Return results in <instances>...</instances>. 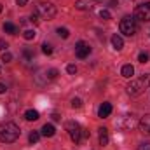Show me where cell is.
Segmentation results:
<instances>
[{
  "label": "cell",
  "mask_w": 150,
  "mask_h": 150,
  "mask_svg": "<svg viewBox=\"0 0 150 150\" xmlns=\"http://www.w3.org/2000/svg\"><path fill=\"white\" fill-rule=\"evenodd\" d=\"M127 94L133 96V98H138L142 96L147 89H150V74H143L138 79H133L129 84H127Z\"/></svg>",
  "instance_id": "1"
},
{
  "label": "cell",
  "mask_w": 150,
  "mask_h": 150,
  "mask_svg": "<svg viewBox=\"0 0 150 150\" xmlns=\"http://www.w3.org/2000/svg\"><path fill=\"white\" fill-rule=\"evenodd\" d=\"M140 129L145 133V134H150V115H145V117H142V120H140Z\"/></svg>",
  "instance_id": "11"
},
{
  "label": "cell",
  "mask_w": 150,
  "mask_h": 150,
  "mask_svg": "<svg viewBox=\"0 0 150 150\" xmlns=\"http://www.w3.org/2000/svg\"><path fill=\"white\" fill-rule=\"evenodd\" d=\"M119 28H120V33H124V35H127V37H133V35L136 33V30H138V25H136V19H134L133 16H124V18L120 19Z\"/></svg>",
  "instance_id": "4"
},
{
  "label": "cell",
  "mask_w": 150,
  "mask_h": 150,
  "mask_svg": "<svg viewBox=\"0 0 150 150\" xmlns=\"http://www.w3.org/2000/svg\"><path fill=\"white\" fill-rule=\"evenodd\" d=\"M7 47H9V44H7L5 40H0V52H2V51H7Z\"/></svg>",
  "instance_id": "28"
},
{
  "label": "cell",
  "mask_w": 150,
  "mask_h": 150,
  "mask_svg": "<svg viewBox=\"0 0 150 150\" xmlns=\"http://www.w3.org/2000/svg\"><path fill=\"white\" fill-rule=\"evenodd\" d=\"M89 52H91V47H89V44H86L84 40L77 42V45H75V54H77V58L84 59V58H87V56H89Z\"/></svg>",
  "instance_id": "7"
},
{
  "label": "cell",
  "mask_w": 150,
  "mask_h": 150,
  "mask_svg": "<svg viewBox=\"0 0 150 150\" xmlns=\"http://www.w3.org/2000/svg\"><path fill=\"white\" fill-rule=\"evenodd\" d=\"M72 107H74V108H80V107H82V100H80V98H74V100H72Z\"/></svg>",
  "instance_id": "26"
},
{
  "label": "cell",
  "mask_w": 150,
  "mask_h": 150,
  "mask_svg": "<svg viewBox=\"0 0 150 150\" xmlns=\"http://www.w3.org/2000/svg\"><path fill=\"white\" fill-rule=\"evenodd\" d=\"M67 131H68V134H70V138L74 140L75 143H80L82 140H86V138H89V131H86L79 122H74V120H70V122H67Z\"/></svg>",
  "instance_id": "3"
},
{
  "label": "cell",
  "mask_w": 150,
  "mask_h": 150,
  "mask_svg": "<svg viewBox=\"0 0 150 150\" xmlns=\"http://www.w3.org/2000/svg\"><path fill=\"white\" fill-rule=\"evenodd\" d=\"M51 117H52V120H59V119H61V117H59V115H58V113H52V115H51Z\"/></svg>",
  "instance_id": "32"
},
{
  "label": "cell",
  "mask_w": 150,
  "mask_h": 150,
  "mask_svg": "<svg viewBox=\"0 0 150 150\" xmlns=\"http://www.w3.org/2000/svg\"><path fill=\"white\" fill-rule=\"evenodd\" d=\"M112 45H113V49L115 51H120L122 47H124V40H122V37L120 35H112Z\"/></svg>",
  "instance_id": "14"
},
{
  "label": "cell",
  "mask_w": 150,
  "mask_h": 150,
  "mask_svg": "<svg viewBox=\"0 0 150 150\" xmlns=\"http://www.w3.org/2000/svg\"><path fill=\"white\" fill-rule=\"evenodd\" d=\"M138 61H140V63H149V54H147V52H140Z\"/></svg>",
  "instance_id": "25"
},
{
  "label": "cell",
  "mask_w": 150,
  "mask_h": 150,
  "mask_svg": "<svg viewBox=\"0 0 150 150\" xmlns=\"http://www.w3.org/2000/svg\"><path fill=\"white\" fill-rule=\"evenodd\" d=\"M30 21H32L33 25H37V23H38V19H37V14H35V12H33V14L30 16Z\"/></svg>",
  "instance_id": "30"
},
{
  "label": "cell",
  "mask_w": 150,
  "mask_h": 150,
  "mask_svg": "<svg viewBox=\"0 0 150 150\" xmlns=\"http://www.w3.org/2000/svg\"><path fill=\"white\" fill-rule=\"evenodd\" d=\"M0 12H2V4H0Z\"/></svg>",
  "instance_id": "34"
},
{
  "label": "cell",
  "mask_w": 150,
  "mask_h": 150,
  "mask_svg": "<svg viewBox=\"0 0 150 150\" xmlns=\"http://www.w3.org/2000/svg\"><path fill=\"white\" fill-rule=\"evenodd\" d=\"M5 89H7V87H5V84H0V94H2V93H5Z\"/></svg>",
  "instance_id": "33"
},
{
  "label": "cell",
  "mask_w": 150,
  "mask_h": 150,
  "mask_svg": "<svg viewBox=\"0 0 150 150\" xmlns=\"http://www.w3.org/2000/svg\"><path fill=\"white\" fill-rule=\"evenodd\" d=\"M35 35H37V33H35V30H25V32H23V37L26 38V40H33Z\"/></svg>",
  "instance_id": "21"
},
{
  "label": "cell",
  "mask_w": 150,
  "mask_h": 150,
  "mask_svg": "<svg viewBox=\"0 0 150 150\" xmlns=\"http://www.w3.org/2000/svg\"><path fill=\"white\" fill-rule=\"evenodd\" d=\"M122 77H126V79H131L133 74H134V68H133V65H124L122 67Z\"/></svg>",
  "instance_id": "15"
},
{
  "label": "cell",
  "mask_w": 150,
  "mask_h": 150,
  "mask_svg": "<svg viewBox=\"0 0 150 150\" xmlns=\"http://www.w3.org/2000/svg\"><path fill=\"white\" fill-rule=\"evenodd\" d=\"M42 52H44V54H47V56H49V54H52V45L45 42V44L42 45Z\"/></svg>",
  "instance_id": "22"
},
{
  "label": "cell",
  "mask_w": 150,
  "mask_h": 150,
  "mask_svg": "<svg viewBox=\"0 0 150 150\" xmlns=\"http://www.w3.org/2000/svg\"><path fill=\"white\" fill-rule=\"evenodd\" d=\"M42 74H44V80H42V84H44V82L54 80V79L58 77V70H56V68H49V70H44Z\"/></svg>",
  "instance_id": "10"
},
{
  "label": "cell",
  "mask_w": 150,
  "mask_h": 150,
  "mask_svg": "<svg viewBox=\"0 0 150 150\" xmlns=\"http://www.w3.org/2000/svg\"><path fill=\"white\" fill-rule=\"evenodd\" d=\"M28 140H30V143H37L38 140H40V133L38 131H32L30 136H28Z\"/></svg>",
  "instance_id": "19"
},
{
  "label": "cell",
  "mask_w": 150,
  "mask_h": 150,
  "mask_svg": "<svg viewBox=\"0 0 150 150\" xmlns=\"http://www.w3.org/2000/svg\"><path fill=\"white\" fill-rule=\"evenodd\" d=\"M37 12L44 18V19H52L58 12L56 5L52 2H38L37 4Z\"/></svg>",
  "instance_id": "5"
},
{
  "label": "cell",
  "mask_w": 150,
  "mask_h": 150,
  "mask_svg": "<svg viewBox=\"0 0 150 150\" xmlns=\"http://www.w3.org/2000/svg\"><path fill=\"white\" fill-rule=\"evenodd\" d=\"M25 119L30 120V122H32V120H37L38 119V112L37 110H26V112H25Z\"/></svg>",
  "instance_id": "18"
},
{
  "label": "cell",
  "mask_w": 150,
  "mask_h": 150,
  "mask_svg": "<svg viewBox=\"0 0 150 150\" xmlns=\"http://www.w3.org/2000/svg\"><path fill=\"white\" fill-rule=\"evenodd\" d=\"M101 0H77L75 2V7L79 11H87V9H93L94 5H98Z\"/></svg>",
  "instance_id": "8"
},
{
  "label": "cell",
  "mask_w": 150,
  "mask_h": 150,
  "mask_svg": "<svg viewBox=\"0 0 150 150\" xmlns=\"http://www.w3.org/2000/svg\"><path fill=\"white\" fill-rule=\"evenodd\" d=\"M98 131H100V145H101V147L108 145V142H110V138H108V129H105V127H100Z\"/></svg>",
  "instance_id": "12"
},
{
  "label": "cell",
  "mask_w": 150,
  "mask_h": 150,
  "mask_svg": "<svg viewBox=\"0 0 150 150\" xmlns=\"http://www.w3.org/2000/svg\"><path fill=\"white\" fill-rule=\"evenodd\" d=\"M134 16H136L138 19H142V21H150V2H145V4L136 5Z\"/></svg>",
  "instance_id": "6"
},
{
  "label": "cell",
  "mask_w": 150,
  "mask_h": 150,
  "mask_svg": "<svg viewBox=\"0 0 150 150\" xmlns=\"http://www.w3.org/2000/svg\"><path fill=\"white\" fill-rule=\"evenodd\" d=\"M4 32L5 33H11V35H16L18 33V28L12 23H4Z\"/></svg>",
  "instance_id": "17"
},
{
  "label": "cell",
  "mask_w": 150,
  "mask_h": 150,
  "mask_svg": "<svg viewBox=\"0 0 150 150\" xmlns=\"http://www.w3.org/2000/svg\"><path fill=\"white\" fill-rule=\"evenodd\" d=\"M21 134V129L14 122H4L0 124V142L2 143H14Z\"/></svg>",
  "instance_id": "2"
},
{
  "label": "cell",
  "mask_w": 150,
  "mask_h": 150,
  "mask_svg": "<svg viewBox=\"0 0 150 150\" xmlns=\"http://www.w3.org/2000/svg\"><path fill=\"white\" fill-rule=\"evenodd\" d=\"M67 72L70 75H75L77 74V67H75V65H68V67H67Z\"/></svg>",
  "instance_id": "27"
},
{
  "label": "cell",
  "mask_w": 150,
  "mask_h": 150,
  "mask_svg": "<svg viewBox=\"0 0 150 150\" xmlns=\"http://www.w3.org/2000/svg\"><path fill=\"white\" fill-rule=\"evenodd\" d=\"M33 56H35V52H33L32 49H28V47H25V49H23V61H25V63L32 61V59H33Z\"/></svg>",
  "instance_id": "16"
},
{
  "label": "cell",
  "mask_w": 150,
  "mask_h": 150,
  "mask_svg": "<svg viewBox=\"0 0 150 150\" xmlns=\"http://www.w3.org/2000/svg\"><path fill=\"white\" fill-rule=\"evenodd\" d=\"M138 150H150V143H147V142H145V143H142V145L138 147Z\"/></svg>",
  "instance_id": "29"
},
{
  "label": "cell",
  "mask_w": 150,
  "mask_h": 150,
  "mask_svg": "<svg viewBox=\"0 0 150 150\" xmlns=\"http://www.w3.org/2000/svg\"><path fill=\"white\" fill-rule=\"evenodd\" d=\"M54 134H56L54 126H52V124H44V127H42V136L51 138V136H54Z\"/></svg>",
  "instance_id": "13"
},
{
  "label": "cell",
  "mask_w": 150,
  "mask_h": 150,
  "mask_svg": "<svg viewBox=\"0 0 150 150\" xmlns=\"http://www.w3.org/2000/svg\"><path fill=\"white\" fill-rule=\"evenodd\" d=\"M110 113H112V105H110L108 101L101 103V107L98 108V117H100V119H107Z\"/></svg>",
  "instance_id": "9"
},
{
  "label": "cell",
  "mask_w": 150,
  "mask_h": 150,
  "mask_svg": "<svg viewBox=\"0 0 150 150\" xmlns=\"http://www.w3.org/2000/svg\"><path fill=\"white\" fill-rule=\"evenodd\" d=\"M16 4H18L19 7H25V5L28 4V0H16Z\"/></svg>",
  "instance_id": "31"
},
{
  "label": "cell",
  "mask_w": 150,
  "mask_h": 150,
  "mask_svg": "<svg viewBox=\"0 0 150 150\" xmlns=\"http://www.w3.org/2000/svg\"><path fill=\"white\" fill-rule=\"evenodd\" d=\"M2 61H5V63H11V61H12V54L5 51V52L2 54Z\"/></svg>",
  "instance_id": "24"
},
{
  "label": "cell",
  "mask_w": 150,
  "mask_h": 150,
  "mask_svg": "<svg viewBox=\"0 0 150 150\" xmlns=\"http://www.w3.org/2000/svg\"><path fill=\"white\" fill-rule=\"evenodd\" d=\"M56 33H58V35H59L61 38H68V37H70V32H68L67 28H61V26L56 30Z\"/></svg>",
  "instance_id": "20"
},
{
  "label": "cell",
  "mask_w": 150,
  "mask_h": 150,
  "mask_svg": "<svg viewBox=\"0 0 150 150\" xmlns=\"http://www.w3.org/2000/svg\"><path fill=\"white\" fill-rule=\"evenodd\" d=\"M100 18H101V19H110L112 16H110V12H108L107 9H101V11H100Z\"/></svg>",
  "instance_id": "23"
}]
</instances>
